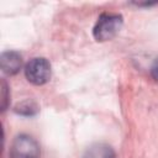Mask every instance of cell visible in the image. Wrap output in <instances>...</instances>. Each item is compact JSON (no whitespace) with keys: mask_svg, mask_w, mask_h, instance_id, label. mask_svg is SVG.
Instances as JSON below:
<instances>
[{"mask_svg":"<svg viewBox=\"0 0 158 158\" xmlns=\"http://www.w3.org/2000/svg\"><path fill=\"white\" fill-rule=\"evenodd\" d=\"M123 19L118 14H101L93 28V36L98 42L112 40L121 30Z\"/></svg>","mask_w":158,"mask_h":158,"instance_id":"cell-1","label":"cell"},{"mask_svg":"<svg viewBox=\"0 0 158 158\" xmlns=\"http://www.w3.org/2000/svg\"><path fill=\"white\" fill-rule=\"evenodd\" d=\"M41 148L38 142L28 135H19L10 147L11 158H40Z\"/></svg>","mask_w":158,"mask_h":158,"instance_id":"cell-2","label":"cell"},{"mask_svg":"<svg viewBox=\"0 0 158 158\" xmlns=\"http://www.w3.org/2000/svg\"><path fill=\"white\" fill-rule=\"evenodd\" d=\"M51 64L46 58H32L25 67L26 79L33 85H43L51 79Z\"/></svg>","mask_w":158,"mask_h":158,"instance_id":"cell-3","label":"cell"},{"mask_svg":"<svg viewBox=\"0 0 158 158\" xmlns=\"http://www.w3.org/2000/svg\"><path fill=\"white\" fill-rule=\"evenodd\" d=\"M0 65L2 73H5L6 75H15L22 67V58L20 53L15 51H6L0 56Z\"/></svg>","mask_w":158,"mask_h":158,"instance_id":"cell-4","label":"cell"},{"mask_svg":"<svg viewBox=\"0 0 158 158\" xmlns=\"http://www.w3.org/2000/svg\"><path fill=\"white\" fill-rule=\"evenodd\" d=\"M115 151L105 143H96L86 149L84 158H115Z\"/></svg>","mask_w":158,"mask_h":158,"instance_id":"cell-5","label":"cell"},{"mask_svg":"<svg viewBox=\"0 0 158 158\" xmlns=\"http://www.w3.org/2000/svg\"><path fill=\"white\" fill-rule=\"evenodd\" d=\"M37 111H38V106L32 100H25L15 106V112L22 116H32L37 114Z\"/></svg>","mask_w":158,"mask_h":158,"instance_id":"cell-6","label":"cell"},{"mask_svg":"<svg viewBox=\"0 0 158 158\" xmlns=\"http://www.w3.org/2000/svg\"><path fill=\"white\" fill-rule=\"evenodd\" d=\"M1 85H2V89H1V109H2V111L4 110H6V107H7V101H9V96H7V84H6V81L5 80H2V83H1Z\"/></svg>","mask_w":158,"mask_h":158,"instance_id":"cell-7","label":"cell"},{"mask_svg":"<svg viewBox=\"0 0 158 158\" xmlns=\"http://www.w3.org/2000/svg\"><path fill=\"white\" fill-rule=\"evenodd\" d=\"M151 75L156 81H158V58L153 62V64L151 67Z\"/></svg>","mask_w":158,"mask_h":158,"instance_id":"cell-8","label":"cell"}]
</instances>
